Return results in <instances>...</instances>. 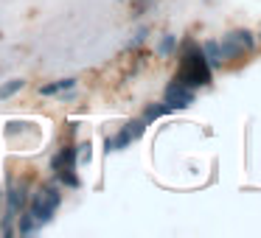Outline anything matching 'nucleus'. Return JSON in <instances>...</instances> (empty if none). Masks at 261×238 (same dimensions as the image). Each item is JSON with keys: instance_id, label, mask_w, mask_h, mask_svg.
<instances>
[{"instance_id": "nucleus-11", "label": "nucleus", "mask_w": 261, "mask_h": 238, "mask_svg": "<svg viewBox=\"0 0 261 238\" xmlns=\"http://www.w3.org/2000/svg\"><path fill=\"white\" fill-rule=\"evenodd\" d=\"M171 112H174V109H171L166 101H154V104H146V107H143V115H141V118L146 121V124H152V121L163 118V115H171Z\"/></svg>"}, {"instance_id": "nucleus-18", "label": "nucleus", "mask_w": 261, "mask_h": 238, "mask_svg": "<svg viewBox=\"0 0 261 238\" xmlns=\"http://www.w3.org/2000/svg\"><path fill=\"white\" fill-rule=\"evenodd\" d=\"M255 40H261V34H258V37H255Z\"/></svg>"}, {"instance_id": "nucleus-1", "label": "nucleus", "mask_w": 261, "mask_h": 238, "mask_svg": "<svg viewBox=\"0 0 261 238\" xmlns=\"http://www.w3.org/2000/svg\"><path fill=\"white\" fill-rule=\"evenodd\" d=\"M177 81H182L186 87L191 90H199V87H208L211 79H214V68L208 65L202 48L197 45L194 40L182 42V51H180V70L174 76Z\"/></svg>"}, {"instance_id": "nucleus-6", "label": "nucleus", "mask_w": 261, "mask_h": 238, "mask_svg": "<svg viewBox=\"0 0 261 238\" xmlns=\"http://www.w3.org/2000/svg\"><path fill=\"white\" fill-rule=\"evenodd\" d=\"M163 101L169 104L171 109H188L194 101H197V90H191V87H186L182 81L171 79L169 84H166V90H163Z\"/></svg>"}, {"instance_id": "nucleus-3", "label": "nucleus", "mask_w": 261, "mask_h": 238, "mask_svg": "<svg viewBox=\"0 0 261 238\" xmlns=\"http://www.w3.org/2000/svg\"><path fill=\"white\" fill-rule=\"evenodd\" d=\"M255 34L250 28H233L222 37L219 42V51H222V59L225 62H233V59H242L244 53H250L255 48Z\"/></svg>"}, {"instance_id": "nucleus-13", "label": "nucleus", "mask_w": 261, "mask_h": 238, "mask_svg": "<svg viewBox=\"0 0 261 238\" xmlns=\"http://www.w3.org/2000/svg\"><path fill=\"white\" fill-rule=\"evenodd\" d=\"M174 51H177V37L174 34H163L160 37V45H158V56L169 59V56H174Z\"/></svg>"}, {"instance_id": "nucleus-14", "label": "nucleus", "mask_w": 261, "mask_h": 238, "mask_svg": "<svg viewBox=\"0 0 261 238\" xmlns=\"http://www.w3.org/2000/svg\"><path fill=\"white\" fill-rule=\"evenodd\" d=\"M23 87H25V79H12V81H6V84H0V101H6V98L17 96Z\"/></svg>"}, {"instance_id": "nucleus-8", "label": "nucleus", "mask_w": 261, "mask_h": 238, "mask_svg": "<svg viewBox=\"0 0 261 238\" xmlns=\"http://www.w3.org/2000/svg\"><path fill=\"white\" fill-rule=\"evenodd\" d=\"M14 221H17V227H14V230H17V235H34V232H40V230H42V224L29 213V207H25Z\"/></svg>"}, {"instance_id": "nucleus-17", "label": "nucleus", "mask_w": 261, "mask_h": 238, "mask_svg": "<svg viewBox=\"0 0 261 238\" xmlns=\"http://www.w3.org/2000/svg\"><path fill=\"white\" fill-rule=\"evenodd\" d=\"M146 37H149V25H141V28L135 31V37L129 40V48H138L141 42H146Z\"/></svg>"}, {"instance_id": "nucleus-4", "label": "nucleus", "mask_w": 261, "mask_h": 238, "mask_svg": "<svg viewBox=\"0 0 261 238\" xmlns=\"http://www.w3.org/2000/svg\"><path fill=\"white\" fill-rule=\"evenodd\" d=\"M143 132H146V121L143 118H135V121H126L124 126H121L118 132H115L113 137H107L104 140V154H115V152H124L129 143L141 140Z\"/></svg>"}, {"instance_id": "nucleus-7", "label": "nucleus", "mask_w": 261, "mask_h": 238, "mask_svg": "<svg viewBox=\"0 0 261 238\" xmlns=\"http://www.w3.org/2000/svg\"><path fill=\"white\" fill-rule=\"evenodd\" d=\"M76 146L73 143H68V146H62L57 154L51 157V171H62V168H76Z\"/></svg>"}, {"instance_id": "nucleus-19", "label": "nucleus", "mask_w": 261, "mask_h": 238, "mask_svg": "<svg viewBox=\"0 0 261 238\" xmlns=\"http://www.w3.org/2000/svg\"><path fill=\"white\" fill-rule=\"evenodd\" d=\"M205 3H211V0H205Z\"/></svg>"}, {"instance_id": "nucleus-9", "label": "nucleus", "mask_w": 261, "mask_h": 238, "mask_svg": "<svg viewBox=\"0 0 261 238\" xmlns=\"http://www.w3.org/2000/svg\"><path fill=\"white\" fill-rule=\"evenodd\" d=\"M199 48H202L205 59H208V65H211L214 70H219L222 65H225V59H222V51H219V40H205Z\"/></svg>"}, {"instance_id": "nucleus-10", "label": "nucleus", "mask_w": 261, "mask_h": 238, "mask_svg": "<svg viewBox=\"0 0 261 238\" xmlns=\"http://www.w3.org/2000/svg\"><path fill=\"white\" fill-rule=\"evenodd\" d=\"M76 87V79L73 76H68V79H59V81H48V84L40 87V96H59V93L65 90H73Z\"/></svg>"}, {"instance_id": "nucleus-5", "label": "nucleus", "mask_w": 261, "mask_h": 238, "mask_svg": "<svg viewBox=\"0 0 261 238\" xmlns=\"http://www.w3.org/2000/svg\"><path fill=\"white\" fill-rule=\"evenodd\" d=\"M29 182L25 180H12L6 185V216L17 219L25 207H29Z\"/></svg>"}, {"instance_id": "nucleus-2", "label": "nucleus", "mask_w": 261, "mask_h": 238, "mask_svg": "<svg viewBox=\"0 0 261 238\" xmlns=\"http://www.w3.org/2000/svg\"><path fill=\"white\" fill-rule=\"evenodd\" d=\"M59 204H62V185H59V182H42V185L29 196V213L45 227L54 221Z\"/></svg>"}, {"instance_id": "nucleus-15", "label": "nucleus", "mask_w": 261, "mask_h": 238, "mask_svg": "<svg viewBox=\"0 0 261 238\" xmlns=\"http://www.w3.org/2000/svg\"><path fill=\"white\" fill-rule=\"evenodd\" d=\"M93 160V143L90 140H82L79 146H76V163L79 165H87Z\"/></svg>"}, {"instance_id": "nucleus-16", "label": "nucleus", "mask_w": 261, "mask_h": 238, "mask_svg": "<svg viewBox=\"0 0 261 238\" xmlns=\"http://www.w3.org/2000/svg\"><path fill=\"white\" fill-rule=\"evenodd\" d=\"M152 9V0H132V17H143Z\"/></svg>"}, {"instance_id": "nucleus-12", "label": "nucleus", "mask_w": 261, "mask_h": 238, "mask_svg": "<svg viewBox=\"0 0 261 238\" xmlns=\"http://www.w3.org/2000/svg\"><path fill=\"white\" fill-rule=\"evenodd\" d=\"M54 182H59L62 188H82V180H79V174H76V168L54 171Z\"/></svg>"}]
</instances>
